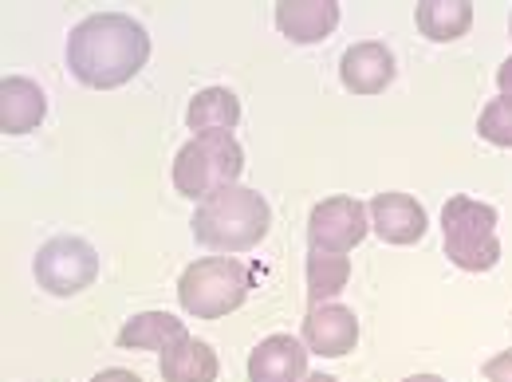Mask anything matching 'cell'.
I'll return each instance as SVG.
<instances>
[{"label": "cell", "instance_id": "obj_1", "mask_svg": "<svg viewBox=\"0 0 512 382\" xmlns=\"http://www.w3.org/2000/svg\"><path fill=\"white\" fill-rule=\"evenodd\" d=\"M150 60V36L127 12H95L67 36V67L83 87L115 91Z\"/></svg>", "mask_w": 512, "mask_h": 382}, {"label": "cell", "instance_id": "obj_2", "mask_svg": "<svg viewBox=\"0 0 512 382\" xmlns=\"http://www.w3.org/2000/svg\"><path fill=\"white\" fill-rule=\"evenodd\" d=\"M268 229H272V209L264 193L241 182L213 190L205 201H197L193 213V237L213 253H245L268 237Z\"/></svg>", "mask_w": 512, "mask_h": 382}, {"label": "cell", "instance_id": "obj_3", "mask_svg": "<svg viewBox=\"0 0 512 382\" xmlns=\"http://www.w3.org/2000/svg\"><path fill=\"white\" fill-rule=\"evenodd\" d=\"M253 268L237 256H205L193 260L178 280V300L197 319H221L249 300Z\"/></svg>", "mask_w": 512, "mask_h": 382}, {"label": "cell", "instance_id": "obj_4", "mask_svg": "<svg viewBox=\"0 0 512 382\" xmlns=\"http://www.w3.org/2000/svg\"><path fill=\"white\" fill-rule=\"evenodd\" d=\"M245 174V150L233 134H193L174 158V190L190 201H205L213 190L237 186Z\"/></svg>", "mask_w": 512, "mask_h": 382}, {"label": "cell", "instance_id": "obj_5", "mask_svg": "<svg viewBox=\"0 0 512 382\" xmlns=\"http://www.w3.org/2000/svg\"><path fill=\"white\" fill-rule=\"evenodd\" d=\"M442 233H446V256L465 272H489L501 260L497 241V209L477 197H449L442 209Z\"/></svg>", "mask_w": 512, "mask_h": 382}, {"label": "cell", "instance_id": "obj_6", "mask_svg": "<svg viewBox=\"0 0 512 382\" xmlns=\"http://www.w3.org/2000/svg\"><path fill=\"white\" fill-rule=\"evenodd\" d=\"M36 280L52 296H79L99 276V253L83 237H52L32 264Z\"/></svg>", "mask_w": 512, "mask_h": 382}, {"label": "cell", "instance_id": "obj_7", "mask_svg": "<svg viewBox=\"0 0 512 382\" xmlns=\"http://www.w3.org/2000/svg\"><path fill=\"white\" fill-rule=\"evenodd\" d=\"M371 229V213L359 197H323L308 217V245L320 253H351Z\"/></svg>", "mask_w": 512, "mask_h": 382}, {"label": "cell", "instance_id": "obj_8", "mask_svg": "<svg viewBox=\"0 0 512 382\" xmlns=\"http://www.w3.org/2000/svg\"><path fill=\"white\" fill-rule=\"evenodd\" d=\"M300 339H304V347L312 355L339 359V355L355 351V343H359V319H355L351 308H343V304H312L308 316H304Z\"/></svg>", "mask_w": 512, "mask_h": 382}, {"label": "cell", "instance_id": "obj_9", "mask_svg": "<svg viewBox=\"0 0 512 382\" xmlns=\"http://www.w3.org/2000/svg\"><path fill=\"white\" fill-rule=\"evenodd\" d=\"M371 213V229L383 237L386 245H414L426 237V209L410 197V193L386 190L375 193V201L367 205Z\"/></svg>", "mask_w": 512, "mask_h": 382}, {"label": "cell", "instance_id": "obj_10", "mask_svg": "<svg viewBox=\"0 0 512 382\" xmlns=\"http://www.w3.org/2000/svg\"><path fill=\"white\" fill-rule=\"evenodd\" d=\"M394 52L386 48L383 40H363V44H351L339 60V79L351 95H379L390 87L394 79Z\"/></svg>", "mask_w": 512, "mask_h": 382}, {"label": "cell", "instance_id": "obj_11", "mask_svg": "<svg viewBox=\"0 0 512 382\" xmlns=\"http://www.w3.org/2000/svg\"><path fill=\"white\" fill-rule=\"evenodd\" d=\"M308 347L292 335H268L249 355V382H304L308 379Z\"/></svg>", "mask_w": 512, "mask_h": 382}, {"label": "cell", "instance_id": "obj_12", "mask_svg": "<svg viewBox=\"0 0 512 382\" xmlns=\"http://www.w3.org/2000/svg\"><path fill=\"white\" fill-rule=\"evenodd\" d=\"M339 24L335 0H280L276 4V28L292 44H320Z\"/></svg>", "mask_w": 512, "mask_h": 382}, {"label": "cell", "instance_id": "obj_13", "mask_svg": "<svg viewBox=\"0 0 512 382\" xmlns=\"http://www.w3.org/2000/svg\"><path fill=\"white\" fill-rule=\"evenodd\" d=\"M48 115V95L40 83L24 75H4L0 79V130L4 134H28L44 123Z\"/></svg>", "mask_w": 512, "mask_h": 382}, {"label": "cell", "instance_id": "obj_14", "mask_svg": "<svg viewBox=\"0 0 512 382\" xmlns=\"http://www.w3.org/2000/svg\"><path fill=\"white\" fill-rule=\"evenodd\" d=\"M162 379L166 382H213L221 363H217V351L193 335H182L178 343H170L162 351V363H158Z\"/></svg>", "mask_w": 512, "mask_h": 382}, {"label": "cell", "instance_id": "obj_15", "mask_svg": "<svg viewBox=\"0 0 512 382\" xmlns=\"http://www.w3.org/2000/svg\"><path fill=\"white\" fill-rule=\"evenodd\" d=\"M186 123L193 134H233L241 123V99L229 87H205L190 99Z\"/></svg>", "mask_w": 512, "mask_h": 382}, {"label": "cell", "instance_id": "obj_16", "mask_svg": "<svg viewBox=\"0 0 512 382\" xmlns=\"http://www.w3.org/2000/svg\"><path fill=\"white\" fill-rule=\"evenodd\" d=\"M414 20H418V32H422L426 40H434V44H453V40H461V36L469 32V24H473V4H469V0H422L418 12H414Z\"/></svg>", "mask_w": 512, "mask_h": 382}, {"label": "cell", "instance_id": "obj_17", "mask_svg": "<svg viewBox=\"0 0 512 382\" xmlns=\"http://www.w3.org/2000/svg\"><path fill=\"white\" fill-rule=\"evenodd\" d=\"M182 335H186V327H182L178 316H170V312H142V316L123 323L119 347L123 351H166Z\"/></svg>", "mask_w": 512, "mask_h": 382}, {"label": "cell", "instance_id": "obj_18", "mask_svg": "<svg viewBox=\"0 0 512 382\" xmlns=\"http://www.w3.org/2000/svg\"><path fill=\"white\" fill-rule=\"evenodd\" d=\"M351 280V260L343 253H308V300L312 304H327L331 296H339Z\"/></svg>", "mask_w": 512, "mask_h": 382}, {"label": "cell", "instance_id": "obj_19", "mask_svg": "<svg viewBox=\"0 0 512 382\" xmlns=\"http://www.w3.org/2000/svg\"><path fill=\"white\" fill-rule=\"evenodd\" d=\"M477 130H481V138H485V142H493V146H505V150H512V95H501V99H493V103L481 111V119H477Z\"/></svg>", "mask_w": 512, "mask_h": 382}, {"label": "cell", "instance_id": "obj_20", "mask_svg": "<svg viewBox=\"0 0 512 382\" xmlns=\"http://www.w3.org/2000/svg\"><path fill=\"white\" fill-rule=\"evenodd\" d=\"M485 382H512V351H501L485 363Z\"/></svg>", "mask_w": 512, "mask_h": 382}, {"label": "cell", "instance_id": "obj_21", "mask_svg": "<svg viewBox=\"0 0 512 382\" xmlns=\"http://www.w3.org/2000/svg\"><path fill=\"white\" fill-rule=\"evenodd\" d=\"M91 382H142L134 371H123V367H111V371H99Z\"/></svg>", "mask_w": 512, "mask_h": 382}, {"label": "cell", "instance_id": "obj_22", "mask_svg": "<svg viewBox=\"0 0 512 382\" xmlns=\"http://www.w3.org/2000/svg\"><path fill=\"white\" fill-rule=\"evenodd\" d=\"M497 87H501V95H512V56L497 67Z\"/></svg>", "mask_w": 512, "mask_h": 382}, {"label": "cell", "instance_id": "obj_23", "mask_svg": "<svg viewBox=\"0 0 512 382\" xmlns=\"http://www.w3.org/2000/svg\"><path fill=\"white\" fill-rule=\"evenodd\" d=\"M402 382H446V379H438V375H410V379Z\"/></svg>", "mask_w": 512, "mask_h": 382}, {"label": "cell", "instance_id": "obj_24", "mask_svg": "<svg viewBox=\"0 0 512 382\" xmlns=\"http://www.w3.org/2000/svg\"><path fill=\"white\" fill-rule=\"evenodd\" d=\"M304 382H339V379H331V375H308Z\"/></svg>", "mask_w": 512, "mask_h": 382}, {"label": "cell", "instance_id": "obj_25", "mask_svg": "<svg viewBox=\"0 0 512 382\" xmlns=\"http://www.w3.org/2000/svg\"><path fill=\"white\" fill-rule=\"evenodd\" d=\"M509 32H512V20H509Z\"/></svg>", "mask_w": 512, "mask_h": 382}]
</instances>
